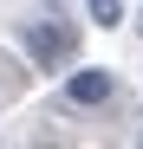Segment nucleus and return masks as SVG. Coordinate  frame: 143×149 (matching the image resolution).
<instances>
[{
  "label": "nucleus",
  "mask_w": 143,
  "mask_h": 149,
  "mask_svg": "<svg viewBox=\"0 0 143 149\" xmlns=\"http://www.w3.org/2000/svg\"><path fill=\"white\" fill-rule=\"evenodd\" d=\"M72 45H78V33L59 26V19H33V26H26V52H33L46 71H59V58H72Z\"/></svg>",
  "instance_id": "1"
},
{
  "label": "nucleus",
  "mask_w": 143,
  "mask_h": 149,
  "mask_svg": "<svg viewBox=\"0 0 143 149\" xmlns=\"http://www.w3.org/2000/svg\"><path fill=\"white\" fill-rule=\"evenodd\" d=\"M111 91H117V78H111L104 65H78L65 78V104L72 110H98V104H111Z\"/></svg>",
  "instance_id": "2"
},
{
  "label": "nucleus",
  "mask_w": 143,
  "mask_h": 149,
  "mask_svg": "<svg viewBox=\"0 0 143 149\" xmlns=\"http://www.w3.org/2000/svg\"><path fill=\"white\" fill-rule=\"evenodd\" d=\"M85 13L98 26H124V0H85Z\"/></svg>",
  "instance_id": "3"
}]
</instances>
